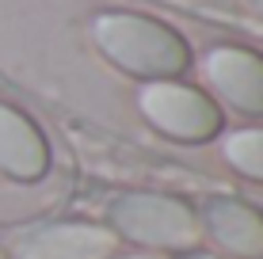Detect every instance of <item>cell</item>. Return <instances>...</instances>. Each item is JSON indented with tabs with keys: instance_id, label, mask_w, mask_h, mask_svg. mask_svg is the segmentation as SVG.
Wrapping results in <instances>:
<instances>
[{
	"instance_id": "1",
	"label": "cell",
	"mask_w": 263,
	"mask_h": 259,
	"mask_svg": "<svg viewBox=\"0 0 263 259\" xmlns=\"http://www.w3.org/2000/svg\"><path fill=\"white\" fill-rule=\"evenodd\" d=\"M92 38L111 65L141 80H176L191 65V46L183 42V34L141 12L96 15Z\"/></svg>"
},
{
	"instance_id": "2",
	"label": "cell",
	"mask_w": 263,
	"mask_h": 259,
	"mask_svg": "<svg viewBox=\"0 0 263 259\" xmlns=\"http://www.w3.org/2000/svg\"><path fill=\"white\" fill-rule=\"evenodd\" d=\"M115 236L134 244L157 248V252H191L202 236V221L187 202L157 191H130L111 206Z\"/></svg>"
},
{
	"instance_id": "3",
	"label": "cell",
	"mask_w": 263,
	"mask_h": 259,
	"mask_svg": "<svg viewBox=\"0 0 263 259\" xmlns=\"http://www.w3.org/2000/svg\"><path fill=\"white\" fill-rule=\"evenodd\" d=\"M141 114L160 133L179 141H210L221 130V111L206 92L183 80H149L138 95Z\"/></svg>"
},
{
	"instance_id": "4",
	"label": "cell",
	"mask_w": 263,
	"mask_h": 259,
	"mask_svg": "<svg viewBox=\"0 0 263 259\" xmlns=\"http://www.w3.org/2000/svg\"><path fill=\"white\" fill-rule=\"evenodd\" d=\"M119 236L92 221H46L12 240L15 259H111Z\"/></svg>"
},
{
	"instance_id": "5",
	"label": "cell",
	"mask_w": 263,
	"mask_h": 259,
	"mask_svg": "<svg viewBox=\"0 0 263 259\" xmlns=\"http://www.w3.org/2000/svg\"><path fill=\"white\" fill-rule=\"evenodd\" d=\"M206 80L225 103L244 114H263V53L244 46H214L202 61Z\"/></svg>"
},
{
	"instance_id": "6",
	"label": "cell",
	"mask_w": 263,
	"mask_h": 259,
	"mask_svg": "<svg viewBox=\"0 0 263 259\" xmlns=\"http://www.w3.org/2000/svg\"><path fill=\"white\" fill-rule=\"evenodd\" d=\"M46 164L50 149L42 130L23 111L0 103V168L12 180H39V175H46Z\"/></svg>"
},
{
	"instance_id": "7",
	"label": "cell",
	"mask_w": 263,
	"mask_h": 259,
	"mask_svg": "<svg viewBox=\"0 0 263 259\" xmlns=\"http://www.w3.org/2000/svg\"><path fill=\"white\" fill-rule=\"evenodd\" d=\"M202 225L221 248H229L233 255H263V213L252 210L248 202L237 198H214L206 202Z\"/></svg>"
},
{
	"instance_id": "8",
	"label": "cell",
	"mask_w": 263,
	"mask_h": 259,
	"mask_svg": "<svg viewBox=\"0 0 263 259\" xmlns=\"http://www.w3.org/2000/svg\"><path fill=\"white\" fill-rule=\"evenodd\" d=\"M225 160H229L240 175L263 183V126L229 133V141H225Z\"/></svg>"
},
{
	"instance_id": "9",
	"label": "cell",
	"mask_w": 263,
	"mask_h": 259,
	"mask_svg": "<svg viewBox=\"0 0 263 259\" xmlns=\"http://www.w3.org/2000/svg\"><path fill=\"white\" fill-rule=\"evenodd\" d=\"M183 259H217V255H206V252H187Z\"/></svg>"
},
{
	"instance_id": "10",
	"label": "cell",
	"mask_w": 263,
	"mask_h": 259,
	"mask_svg": "<svg viewBox=\"0 0 263 259\" xmlns=\"http://www.w3.org/2000/svg\"><path fill=\"white\" fill-rule=\"evenodd\" d=\"M248 8H252L256 15H263V0H248Z\"/></svg>"
},
{
	"instance_id": "11",
	"label": "cell",
	"mask_w": 263,
	"mask_h": 259,
	"mask_svg": "<svg viewBox=\"0 0 263 259\" xmlns=\"http://www.w3.org/2000/svg\"><path fill=\"white\" fill-rule=\"evenodd\" d=\"M119 259H160V255H119Z\"/></svg>"
},
{
	"instance_id": "12",
	"label": "cell",
	"mask_w": 263,
	"mask_h": 259,
	"mask_svg": "<svg viewBox=\"0 0 263 259\" xmlns=\"http://www.w3.org/2000/svg\"><path fill=\"white\" fill-rule=\"evenodd\" d=\"M0 259H4V252H0Z\"/></svg>"
}]
</instances>
